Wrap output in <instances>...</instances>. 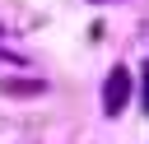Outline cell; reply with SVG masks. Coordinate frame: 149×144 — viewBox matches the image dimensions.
I'll return each mask as SVG.
<instances>
[{
    "mask_svg": "<svg viewBox=\"0 0 149 144\" xmlns=\"http://www.w3.org/2000/svg\"><path fill=\"white\" fill-rule=\"evenodd\" d=\"M144 111H149V65H144Z\"/></svg>",
    "mask_w": 149,
    "mask_h": 144,
    "instance_id": "3957f363",
    "label": "cell"
},
{
    "mask_svg": "<svg viewBox=\"0 0 149 144\" xmlns=\"http://www.w3.org/2000/svg\"><path fill=\"white\" fill-rule=\"evenodd\" d=\"M126 102H130V70L116 65V70L107 74V88H102V111H107V116H121Z\"/></svg>",
    "mask_w": 149,
    "mask_h": 144,
    "instance_id": "6da1fadb",
    "label": "cell"
},
{
    "mask_svg": "<svg viewBox=\"0 0 149 144\" xmlns=\"http://www.w3.org/2000/svg\"><path fill=\"white\" fill-rule=\"evenodd\" d=\"M0 93H9V98H37V93H47V84L42 79H0Z\"/></svg>",
    "mask_w": 149,
    "mask_h": 144,
    "instance_id": "7a4b0ae2",
    "label": "cell"
},
{
    "mask_svg": "<svg viewBox=\"0 0 149 144\" xmlns=\"http://www.w3.org/2000/svg\"><path fill=\"white\" fill-rule=\"evenodd\" d=\"M88 5H107V0H88Z\"/></svg>",
    "mask_w": 149,
    "mask_h": 144,
    "instance_id": "277c9868",
    "label": "cell"
}]
</instances>
